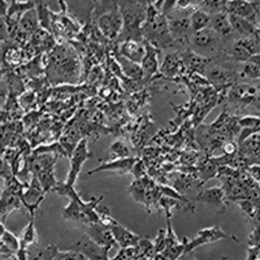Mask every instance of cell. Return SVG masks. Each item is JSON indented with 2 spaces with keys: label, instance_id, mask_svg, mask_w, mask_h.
I'll list each match as a JSON object with an SVG mask.
<instances>
[{
  "label": "cell",
  "instance_id": "30",
  "mask_svg": "<svg viewBox=\"0 0 260 260\" xmlns=\"http://www.w3.org/2000/svg\"><path fill=\"white\" fill-rule=\"evenodd\" d=\"M125 157H133L132 151L127 143L124 141H116L110 147V159H125Z\"/></svg>",
  "mask_w": 260,
  "mask_h": 260
},
{
  "label": "cell",
  "instance_id": "15",
  "mask_svg": "<svg viewBox=\"0 0 260 260\" xmlns=\"http://www.w3.org/2000/svg\"><path fill=\"white\" fill-rule=\"evenodd\" d=\"M86 233L90 237V240H92L96 245H99L103 248L111 250L113 247V245L117 243L110 228L106 226L102 222L86 225Z\"/></svg>",
  "mask_w": 260,
  "mask_h": 260
},
{
  "label": "cell",
  "instance_id": "23",
  "mask_svg": "<svg viewBox=\"0 0 260 260\" xmlns=\"http://www.w3.org/2000/svg\"><path fill=\"white\" fill-rule=\"evenodd\" d=\"M21 206H22V201L20 199V197L11 192L9 190L3 189V194H2V224H4L9 213L16 210H20Z\"/></svg>",
  "mask_w": 260,
  "mask_h": 260
},
{
  "label": "cell",
  "instance_id": "25",
  "mask_svg": "<svg viewBox=\"0 0 260 260\" xmlns=\"http://www.w3.org/2000/svg\"><path fill=\"white\" fill-rule=\"evenodd\" d=\"M36 8V3L31 0L27 2H20V0H13V3L9 6L8 11H7V17L11 18L13 22H20L21 17L30 11V9Z\"/></svg>",
  "mask_w": 260,
  "mask_h": 260
},
{
  "label": "cell",
  "instance_id": "3",
  "mask_svg": "<svg viewBox=\"0 0 260 260\" xmlns=\"http://www.w3.org/2000/svg\"><path fill=\"white\" fill-rule=\"evenodd\" d=\"M47 76L52 83H73L80 76V61L72 51L56 46L50 53Z\"/></svg>",
  "mask_w": 260,
  "mask_h": 260
},
{
  "label": "cell",
  "instance_id": "11",
  "mask_svg": "<svg viewBox=\"0 0 260 260\" xmlns=\"http://www.w3.org/2000/svg\"><path fill=\"white\" fill-rule=\"evenodd\" d=\"M98 27L102 31L104 37L110 39H116L121 36L122 29H124V20L120 12V8H115L110 12H106L103 15H99L98 18Z\"/></svg>",
  "mask_w": 260,
  "mask_h": 260
},
{
  "label": "cell",
  "instance_id": "38",
  "mask_svg": "<svg viewBox=\"0 0 260 260\" xmlns=\"http://www.w3.org/2000/svg\"><path fill=\"white\" fill-rule=\"evenodd\" d=\"M255 2H256V0H255Z\"/></svg>",
  "mask_w": 260,
  "mask_h": 260
},
{
  "label": "cell",
  "instance_id": "2",
  "mask_svg": "<svg viewBox=\"0 0 260 260\" xmlns=\"http://www.w3.org/2000/svg\"><path fill=\"white\" fill-rule=\"evenodd\" d=\"M224 98L229 113L254 116L260 112V85L236 82L225 90Z\"/></svg>",
  "mask_w": 260,
  "mask_h": 260
},
{
  "label": "cell",
  "instance_id": "36",
  "mask_svg": "<svg viewBox=\"0 0 260 260\" xmlns=\"http://www.w3.org/2000/svg\"><path fill=\"white\" fill-rule=\"evenodd\" d=\"M178 260H199V259H197V257L194 256V254H192V252H187V254L182 255V256H181Z\"/></svg>",
  "mask_w": 260,
  "mask_h": 260
},
{
  "label": "cell",
  "instance_id": "12",
  "mask_svg": "<svg viewBox=\"0 0 260 260\" xmlns=\"http://www.w3.org/2000/svg\"><path fill=\"white\" fill-rule=\"evenodd\" d=\"M224 238H231V240H234L236 242H238L236 237L229 236L228 233H225L219 225H215V226L206 228V229H202L197 233V237H195L192 241H186V250H185V254L187 252H192L197 247L203 245H208V243L217 242L220 240H224Z\"/></svg>",
  "mask_w": 260,
  "mask_h": 260
},
{
  "label": "cell",
  "instance_id": "32",
  "mask_svg": "<svg viewBox=\"0 0 260 260\" xmlns=\"http://www.w3.org/2000/svg\"><path fill=\"white\" fill-rule=\"evenodd\" d=\"M37 13H38V20H39V26H42L43 30H48L51 31V15L48 9V6L45 3H38L36 4Z\"/></svg>",
  "mask_w": 260,
  "mask_h": 260
},
{
  "label": "cell",
  "instance_id": "19",
  "mask_svg": "<svg viewBox=\"0 0 260 260\" xmlns=\"http://www.w3.org/2000/svg\"><path fill=\"white\" fill-rule=\"evenodd\" d=\"M183 59V64L186 67L187 71H190V73H197V74H204L206 69H207L208 65L212 62L213 59L211 57L202 56L195 53L194 51H185V52L181 53Z\"/></svg>",
  "mask_w": 260,
  "mask_h": 260
},
{
  "label": "cell",
  "instance_id": "21",
  "mask_svg": "<svg viewBox=\"0 0 260 260\" xmlns=\"http://www.w3.org/2000/svg\"><path fill=\"white\" fill-rule=\"evenodd\" d=\"M225 190L222 186L219 187H212V189H207V190H202L198 195H197V198L195 201L201 202V203H206V204H211V206H216V207H220L222 211L225 210Z\"/></svg>",
  "mask_w": 260,
  "mask_h": 260
},
{
  "label": "cell",
  "instance_id": "16",
  "mask_svg": "<svg viewBox=\"0 0 260 260\" xmlns=\"http://www.w3.org/2000/svg\"><path fill=\"white\" fill-rule=\"evenodd\" d=\"M138 161L137 157H125V159H115L111 160V161H102V164L96 168H94L92 171L87 172V176H91L98 172L103 171H110L115 172L117 175H127V173H132L136 162Z\"/></svg>",
  "mask_w": 260,
  "mask_h": 260
},
{
  "label": "cell",
  "instance_id": "4",
  "mask_svg": "<svg viewBox=\"0 0 260 260\" xmlns=\"http://www.w3.org/2000/svg\"><path fill=\"white\" fill-rule=\"evenodd\" d=\"M143 39L159 50L177 47V43L172 38L168 18L154 4H147V18L143 25Z\"/></svg>",
  "mask_w": 260,
  "mask_h": 260
},
{
  "label": "cell",
  "instance_id": "13",
  "mask_svg": "<svg viewBox=\"0 0 260 260\" xmlns=\"http://www.w3.org/2000/svg\"><path fill=\"white\" fill-rule=\"evenodd\" d=\"M92 157V152L87 148V138H82L81 142L78 143L77 147L74 148L73 154L71 156V169L67 176V181L65 182L74 186L77 182V178L80 176V172L82 169V166L85 164L86 160H89Z\"/></svg>",
  "mask_w": 260,
  "mask_h": 260
},
{
  "label": "cell",
  "instance_id": "17",
  "mask_svg": "<svg viewBox=\"0 0 260 260\" xmlns=\"http://www.w3.org/2000/svg\"><path fill=\"white\" fill-rule=\"evenodd\" d=\"M185 69L186 67L183 64L182 55L177 52L167 53L160 65V73L166 78H176L177 76H181Z\"/></svg>",
  "mask_w": 260,
  "mask_h": 260
},
{
  "label": "cell",
  "instance_id": "7",
  "mask_svg": "<svg viewBox=\"0 0 260 260\" xmlns=\"http://www.w3.org/2000/svg\"><path fill=\"white\" fill-rule=\"evenodd\" d=\"M216 59H213L212 62L207 67L204 72V77L210 85L213 86V89H216V91L224 89L228 90L236 83L237 78L240 77V71L232 69L231 67L224 65Z\"/></svg>",
  "mask_w": 260,
  "mask_h": 260
},
{
  "label": "cell",
  "instance_id": "27",
  "mask_svg": "<svg viewBox=\"0 0 260 260\" xmlns=\"http://www.w3.org/2000/svg\"><path fill=\"white\" fill-rule=\"evenodd\" d=\"M39 26V20H38V13L37 9L32 8L27 11L20 20V27L25 34H32L38 30Z\"/></svg>",
  "mask_w": 260,
  "mask_h": 260
},
{
  "label": "cell",
  "instance_id": "31",
  "mask_svg": "<svg viewBox=\"0 0 260 260\" xmlns=\"http://www.w3.org/2000/svg\"><path fill=\"white\" fill-rule=\"evenodd\" d=\"M20 241L22 245L29 246V245H36L38 242V234L36 231V225H34V217H30L29 222L25 226L24 232L21 234Z\"/></svg>",
  "mask_w": 260,
  "mask_h": 260
},
{
  "label": "cell",
  "instance_id": "22",
  "mask_svg": "<svg viewBox=\"0 0 260 260\" xmlns=\"http://www.w3.org/2000/svg\"><path fill=\"white\" fill-rule=\"evenodd\" d=\"M211 29L215 30L222 39H228L233 37L234 31L233 27H232L231 20H229V15H228L225 11H221L219 13H215V15L211 17Z\"/></svg>",
  "mask_w": 260,
  "mask_h": 260
},
{
  "label": "cell",
  "instance_id": "18",
  "mask_svg": "<svg viewBox=\"0 0 260 260\" xmlns=\"http://www.w3.org/2000/svg\"><path fill=\"white\" fill-rule=\"evenodd\" d=\"M145 42V47H146V55L143 57L142 61V69H143V78L145 80H148L151 78L154 74L157 73V71H160L159 68V56L161 53V50L156 48L155 46H152L151 43H148L147 41Z\"/></svg>",
  "mask_w": 260,
  "mask_h": 260
},
{
  "label": "cell",
  "instance_id": "6",
  "mask_svg": "<svg viewBox=\"0 0 260 260\" xmlns=\"http://www.w3.org/2000/svg\"><path fill=\"white\" fill-rule=\"evenodd\" d=\"M190 46L195 53L211 59H216L222 53V38L211 27L194 32Z\"/></svg>",
  "mask_w": 260,
  "mask_h": 260
},
{
  "label": "cell",
  "instance_id": "33",
  "mask_svg": "<svg viewBox=\"0 0 260 260\" xmlns=\"http://www.w3.org/2000/svg\"><path fill=\"white\" fill-rule=\"evenodd\" d=\"M197 4L207 13H219L222 11V0H197Z\"/></svg>",
  "mask_w": 260,
  "mask_h": 260
},
{
  "label": "cell",
  "instance_id": "1",
  "mask_svg": "<svg viewBox=\"0 0 260 260\" xmlns=\"http://www.w3.org/2000/svg\"><path fill=\"white\" fill-rule=\"evenodd\" d=\"M52 191L69 198V204L62 210V217L65 220L81 222L85 225L101 222V216L98 212V204L101 203L103 197H99V198L92 197L90 202H85L81 199L80 194L76 191L74 186H71L67 182H57Z\"/></svg>",
  "mask_w": 260,
  "mask_h": 260
},
{
  "label": "cell",
  "instance_id": "9",
  "mask_svg": "<svg viewBox=\"0 0 260 260\" xmlns=\"http://www.w3.org/2000/svg\"><path fill=\"white\" fill-rule=\"evenodd\" d=\"M168 18L169 30H171L172 38L175 39V42L178 46H189L191 43L192 38V27H191V20H190L189 15L182 16H172L167 15Z\"/></svg>",
  "mask_w": 260,
  "mask_h": 260
},
{
  "label": "cell",
  "instance_id": "24",
  "mask_svg": "<svg viewBox=\"0 0 260 260\" xmlns=\"http://www.w3.org/2000/svg\"><path fill=\"white\" fill-rule=\"evenodd\" d=\"M229 20H231L233 31L237 32V34L242 37V38L255 36L257 32L255 25L252 24V22H250L248 20H246V18L240 17V16L236 15H229Z\"/></svg>",
  "mask_w": 260,
  "mask_h": 260
},
{
  "label": "cell",
  "instance_id": "8",
  "mask_svg": "<svg viewBox=\"0 0 260 260\" xmlns=\"http://www.w3.org/2000/svg\"><path fill=\"white\" fill-rule=\"evenodd\" d=\"M99 216H101V222L108 226L112 232L113 237H115L116 242L120 245L121 248H129V247H137L141 243L142 237L137 236L136 233L130 232L127 228L121 225L118 221H116L112 216L110 215V211L106 207L98 210Z\"/></svg>",
  "mask_w": 260,
  "mask_h": 260
},
{
  "label": "cell",
  "instance_id": "20",
  "mask_svg": "<svg viewBox=\"0 0 260 260\" xmlns=\"http://www.w3.org/2000/svg\"><path fill=\"white\" fill-rule=\"evenodd\" d=\"M146 55L145 42L138 41H124L120 47V56H124L125 59L130 61L137 62V64H142L143 57Z\"/></svg>",
  "mask_w": 260,
  "mask_h": 260
},
{
  "label": "cell",
  "instance_id": "28",
  "mask_svg": "<svg viewBox=\"0 0 260 260\" xmlns=\"http://www.w3.org/2000/svg\"><path fill=\"white\" fill-rule=\"evenodd\" d=\"M211 17H212V16H211L210 13L204 12L202 9H195L194 12H191V15H190L192 31L197 32L206 29V27H210Z\"/></svg>",
  "mask_w": 260,
  "mask_h": 260
},
{
  "label": "cell",
  "instance_id": "34",
  "mask_svg": "<svg viewBox=\"0 0 260 260\" xmlns=\"http://www.w3.org/2000/svg\"><path fill=\"white\" fill-rule=\"evenodd\" d=\"M52 260H89L83 254L77 251H59Z\"/></svg>",
  "mask_w": 260,
  "mask_h": 260
},
{
  "label": "cell",
  "instance_id": "26",
  "mask_svg": "<svg viewBox=\"0 0 260 260\" xmlns=\"http://www.w3.org/2000/svg\"><path fill=\"white\" fill-rule=\"evenodd\" d=\"M118 64L127 78H132V80H142L143 78V69L141 64L130 61L124 56H118Z\"/></svg>",
  "mask_w": 260,
  "mask_h": 260
},
{
  "label": "cell",
  "instance_id": "35",
  "mask_svg": "<svg viewBox=\"0 0 260 260\" xmlns=\"http://www.w3.org/2000/svg\"><path fill=\"white\" fill-rule=\"evenodd\" d=\"M18 103H20V106L22 107V108L29 110V108H31V107L37 103L36 94L32 91L24 92V94L20 96V99H18Z\"/></svg>",
  "mask_w": 260,
  "mask_h": 260
},
{
  "label": "cell",
  "instance_id": "37",
  "mask_svg": "<svg viewBox=\"0 0 260 260\" xmlns=\"http://www.w3.org/2000/svg\"><path fill=\"white\" fill-rule=\"evenodd\" d=\"M137 2H139V0H137ZM147 2H148V0H147ZM148 3H150V2H148ZM148 3H147V4H148Z\"/></svg>",
  "mask_w": 260,
  "mask_h": 260
},
{
  "label": "cell",
  "instance_id": "29",
  "mask_svg": "<svg viewBox=\"0 0 260 260\" xmlns=\"http://www.w3.org/2000/svg\"><path fill=\"white\" fill-rule=\"evenodd\" d=\"M0 241H2V245L7 246V247L13 250L17 254L18 248L21 246L20 238L16 237V234H13L12 232L7 231L4 228V224H0Z\"/></svg>",
  "mask_w": 260,
  "mask_h": 260
},
{
  "label": "cell",
  "instance_id": "10",
  "mask_svg": "<svg viewBox=\"0 0 260 260\" xmlns=\"http://www.w3.org/2000/svg\"><path fill=\"white\" fill-rule=\"evenodd\" d=\"M255 55H260V38L259 36H251L247 38H240L233 45V50L229 53L228 59L234 61H248Z\"/></svg>",
  "mask_w": 260,
  "mask_h": 260
},
{
  "label": "cell",
  "instance_id": "5",
  "mask_svg": "<svg viewBox=\"0 0 260 260\" xmlns=\"http://www.w3.org/2000/svg\"><path fill=\"white\" fill-rule=\"evenodd\" d=\"M118 8L124 20V29L121 36L124 41L143 42V25L147 18V7L137 0H120Z\"/></svg>",
  "mask_w": 260,
  "mask_h": 260
},
{
  "label": "cell",
  "instance_id": "14",
  "mask_svg": "<svg viewBox=\"0 0 260 260\" xmlns=\"http://www.w3.org/2000/svg\"><path fill=\"white\" fill-rule=\"evenodd\" d=\"M224 11L228 15H236L240 17L246 18L252 24H257L260 16V8L256 7L254 2L248 0H229L226 6L224 7Z\"/></svg>",
  "mask_w": 260,
  "mask_h": 260
}]
</instances>
